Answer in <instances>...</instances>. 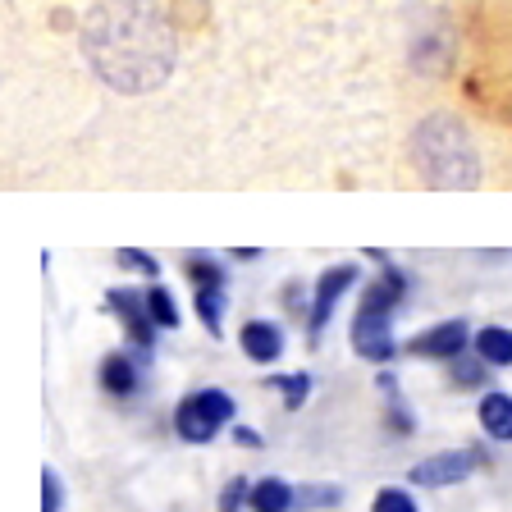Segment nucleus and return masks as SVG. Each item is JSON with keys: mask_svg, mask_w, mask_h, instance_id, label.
Wrapping results in <instances>:
<instances>
[{"mask_svg": "<svg viewBox=\"0 0 512 512\" xmlns=\"http://www.w3.org/2000/svg\"><path fill=\"white\" fill-rule=\"evenodd\" d=\"M238 339H243V352L252 357L256 366L279 362V352H284V334H279L275 320H247Z\"/></svg>", "mask_w": 512, "mask_h": 512, "instance_id": "obj_9", "label": "nucleus"}, {"mask_svg": "<svg viewBox=\"0 0 512 512\" xmlns=\"http://www.w3.org/2000/svg\"><path fill=\"white\" fill-rule=\"evenodd\" d=\"M101 389H106V394L128 398V394H133V389H138V366L128 362L124 352H115V357H106V362H101Z\"/></svg>", "mask_w": 512, "mask_h": 512, "instance_id": "obj_13", "label": "nucleus"}, {"mask_svg": "<svg viewBox=\"0 0 512 512\" xmlns=\"http://www.w3.org/2000/svg\"><path fill=\"white\" fill-rule=\"evenodd\" d=\"M371 512H421V508H416V499H412V494H407V490H398V485H389V490H380V494H375Z\"/></svg>", "mask_w": 512, "mask_h": 512, "instance_id": "obj_16", "label": "nucleus"}, {"mask_svg": "<svg viewBox=\"0 0 512 512\" xmlns=\"http://www.w3.org/2000/svg\"><path fill=\"white\" fill-rule=\"evenodd\" d=\"M60 508H64V485H60V476L46 467L42 471V512H60Z\"/></svg>", "mask_w": 512, "mask_h": 512, "instance_id": "obj_20", "label": "nucleus"}, {"mask_svg": "<svg viewBox=\"0 0 512 512\" xmlns=\"http://www.w3.org/2000/svg\"><path fill=\"white\" fill-rule=\"evenodd\" d=\"M471 343H476V357H485L490 366H512V330H503V325H485Z\"/></svg>", "mask_w": 512, "mask_h": 512, "instance_id": "obj_14", "label": "nucleus"}, {"mask_svg": "<svg viewBox=\"0 0 512 512\" xmlns=\"http://www.w3.org/2000/svg\"><path fill=\"white\" fill-rule=\"evenodd\" d=\"M83 55L124 96L156 92L174 69V32L151 0H101L83 19Z\"/></svg>", "mask_w": 512, "mask_h": 512, "instance_id": "obj_1", "label": "nucleus"}, {"mask_svg": "<svg viewBox=\"0 0 512 512\" xmlns=\"http://www.w3.org/2000/svg\"><path fill=\"white\" fill-rule=\"evenodd\" d=\"M119 266H128V270H142V275H156V270H160L147 252H138V247H119Z\"/></svg>", "mask_w": 512, "mask_h": 512, "instance_id": "obj_22", "label": "nucleus"}, {"mask_svg": "<svg viewBox=\"0 0 512 512\" xmlns=\"http://www.w3.org/2000/svg\"><path fill=\"white\" fill-rule=\"evenodd\" d=\"M110 311H115V316L128 325V339L138 343L142 352L156 343V320H151V311H147V293L119 288V293H110Z\"/></svg>", "mask_w": 512, "mask_h": 512, "instance_id": "obj_7", "label": "nucleus"}, {"mask_svg": "<svg viewBox=\"0 0 512 512\" xmlns=\"http://www.w3.org/2000/svg\"><path fill=\"white\" fill-rule=\"evenodd\" d=\"M188 284L197 288V316L211 334H220V311H224V288L229 275L215 266L211 256H188Z\"/></svg>", "mask_w": 512, "mask_h": 512, "instance_id": "obj_5", "label": "nucleus"}, {"mask_svg": "<svg viewBox=\"0 0 512 512\" xmlns=\"http://www.w3.org/2000/svg\"><path fill=\"white\" fill-rule=\"evenodd\" d=\"M334 503H343V494L334 490V485H311V490L298 494V508L311 512V508H334Z\"/></svg>", "mask_w": 512, "mask_h": 512, "instance_id": "obj_18", "label": "nucleus"}, {"mask_svg": "<svg viewBox=\"0 0 512 512\" xmlns=\"http://www.w3.org/2000/svg\"><path fill=\"white\" fill-rule=\"evenodd\" d=\"M467 348V325L462 320H448V325H435V330H426L421 339H412V352L416 357H458V352Z\"/></svg>", "mask_w": 512, "mask_h": 512, "instance_id": "obj_10", "label": "nucleus"}, {"mask_svg": "<svg viewBox=\"0 0 512 512\" xmlns=\"http://www.w3.org/2000/svg\"><path fill=\"white\" fill-rule=\"evenodd\" d=\"M403 293H407V275L398 266H384V275L366 288L362 311L352 320V348H357V357H366V362H389L394 357L398 343H394V330H389V316H394Z\"/></svg>", "mask_w": 512, "mask_h": 512, "instance_id": "obj_3", "label": "nucleus"}, {"mask_svg": "<svg viewBox=\"0 0 512 512\" xmlns=\"http://www.w3.org/2000/svg\"><path fill=\"white\" fill-rule=\"evenodd\" d=\"M412 160L430 188H476L480 156L471 147V133L453 115H430L412 133Z\"/></svg>", "mask_w": 512, "mask_h": 512, "instance_id": "obj_2", "label": "nucleus"}, {"mask_svg": "<svg viewBox=\"0 0 512 512\" xmlns=\"http://www.w3.org/2000/svg\"><path fill=\"white\" fill-rule=\"evenodd\" d=\"M147 311H151V320H156L160 330H174L179 325V307H174V298H170V288H151L147 293Z\"/></svg>", "mask_w": 512, "mask_h": 512, "instance_id": "obj_15", "label": "nucleus"}, {"mask_svg": "<svg viewBox=\"0 0 512 512\" xmlns=\"http://www.w3.org/2000/svg\"><path fill=\"white\" fill-rule=\"evenodd\" d=\"M247 508L252 512H293L298 508V494H293V485H284L279 476H266V480H256L252 485Z\"/></svg>", "mask_w": 512, "mask_h": 512, "instance_id": "obj_11", "label": "nucleus"}, {"mask_svg": "<svg viewBox=\"0 0 512 512\" xmlns=\"http://www.w3.org/2000/svg\"><path fill=\"white\" fill-rule=\"evenodd\" d=\"M234 439H238V444H243V448H261V439H256V435H252V430H238V435H234Z\"/></svg>", "mask_w": 512, "mask_h": 512, "instance_id": "obj_23", "label": "nucleus"}, {"mask_svg": "<svg viewBox=\"0 0 512 512\" xmlns=\"http://www.w3.org/2000/svg\"><path fill=\"white\" fill-rule=\"evenodd\" d=\"M480 426L494 439H512V394H485L480 398Z\"/></svg>", "mask_w": 512, "mask_h": 512, "instance_id": "obj_12", "label": "nucleus"}, {"mask_svg": "<svg viewBox=\"0 0 512 512\" xmlns=\"http://www.w3.org/2000/svg\"><path fill=\"white\" fill-rule=\"evenodd\" d=\"M476 471V453H439L426 458L421 467H412V485H426V490H444V485H458Z\"/></svg>", "mask_w": 512, "mask_h": 512, "instance_id": "obj_8", "label": "nucleus"}, {"mask_svg": "<svg viewBox=\"0 0 512 512\" xmlns=\"http://www.w3.org/2000/svg\"><path fill=\"white\" fill-rule=\"evenodd\" d=\"M247 494H252V485H247L243 476H234L229 485H224V494H220V512H243Z\"/></svg>", "mask_w": 512, "mask_h": 512, "instance_id": "obj_19", "label": "nucleus"}, {"mask_svg": "<svg viewBox=\"0 0 512 512\" xmlns=\"http://www.w3.org/2000/svg\"><path fill=\"white\" fill-rule=\"evenodd\" d=\"M234 412L238 407L224 389H197V394H188L179 403L174 430H179V439H188V444H211L224 421H234Z\"/></svg>", "mask_w": 512, "mask_h": 512, "instance_id": "obj_4", "label": "nucleus"}, {"mask_svg": "<svg viewBox=\"0 0 512 512\" xmlns=\"http://www.w3.org/2000/svg\"><path fill=\"white\" fill-rule=\"evenodd\" d=\"M352 284H357V266H330L316 279V298H311V334H325L334 307H339V298Z\"/></svg>", "mask_w": 512, "mask_h": 512, "instance_id": "obj_6", "label": "nucleus"}, {"mask_svg": "<svg viewBox=\"0 0 512 512\" xmlns=\"http://www.w3.org/2000/svg\"><path fill=\"white\" fill-rule=\"evenodd\" d=\"M270 384H279V389H284V407H288V412H298L302 398L311 394V380H307V375H275Z\"/></svg>", "mask_w": 512, "mask_h": 512, "instance_id": "obj_17", "label": "nucleus"}, {"mask_svg": "<svg viewBox=\"0 0 512 512\" xmlns=\"http://www.w3.org/2000/svg\"><path fill=\"white\" fill-rule=\"evenodd\" d=\"M485 366H490L485 357H476V362H458V366H453V380H458L462 389H476L480 375H485Z\"/></svg>", "mask_w": 512, "mask_h": 512, "instance_id": "obj_21", "label": "nucleus"}]
</instances>
